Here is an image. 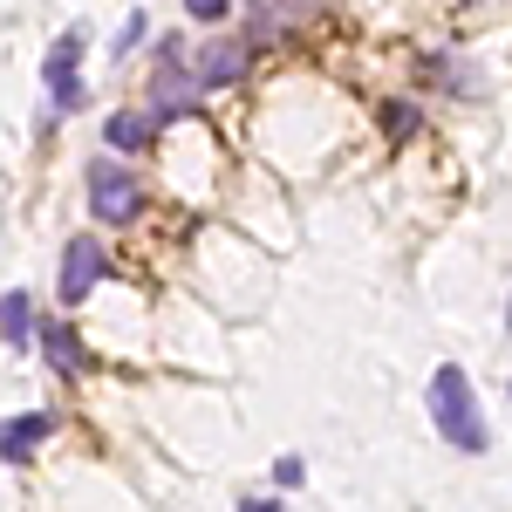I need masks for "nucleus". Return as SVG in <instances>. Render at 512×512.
<instances>
[{"mask_svg":"<svg viewBox=\"0 0 512 512\" xmlns=\"http://www.w3.org/2000/svg\"><path fill=\"white\" fill-rule=\"evenodd\" d=\"M431 424L444 431L451 451H485V417H478V396L458 362H444L431 376Z\"/></svg>","mask_w":512,"mask_h":512,"instance_id":"obj_1","label":"nucleus"},{"mask_svg":"<svg viewBox=\"0 0 512 512\" xmlns=\"http://www.w3.org/2000/svg\"><path fill=\"white\" fill-rule=\"evenodd\" d=\"M89 212H96L103 226H130V219L144 212L137 178H130L123 164H96V171H89Z\"/></svg>","mask_w":512,"mask_h":512,"instance_id":"obj_2","label":"nucleus"},{"mask_svg":"<svg viewBox=\"0 0 512 512\" xmlns=\"http://www.w3.org/2000/svg\"><path fill=\"white\" fill-rule=\"evenodd\" d=\"M198 89H205V82H198V69H185V48L164 41L158 48V76H151V103H158V110H192Z\"/></svg>","mask_w":512,"mask_h":512,"instance_id":"obj_3","label":"nucleus"},{"mask_svg":"<svg viewBox=\"0 0 512 512\" xmlns=\"http://www.w3.org/2000/svg\"><path fill=\"white\" fill-rule=\"evenodd\" d=\"M96 280H103V246H96L89 233H76V239H69V253H62V287H55V294H62V308L89 301V287H96Z\"/></svg>","mask_w":512,"mask_h":512,"instance_id":"obj_4","label":"nucleus"},{"mask_svg":"<svg viewBox=\"0 0 512 512\" xmlns=\"http://www.w3.org/2000/svg\"><path fill=\"white\" fill-rule=\"evenodd\" d=\"M76 55H82V35H62V41H55V55H48V96H55L62 110H76V103H82Z\"/></svg>","mask_w":512,"mask_h":512,"instance_id":"obj_5","label":"nucleus"},{"mask_svg":"<svg viewBox=\"0 0 512 512\" xmlns=\"http://www.w3.org/2000/svg\"><path fill=\"white\" fill-rule=\"evenodd\" d=\"M246 76V41H212L205 55H198V82L205 89H226V82Z\"/></svg>","mask_w":512,"mask_h":512,"instance_id":"obj_6","label":"nucleus"},{"mask_svg":"<svg viewBox=\"0 0 512 512\" xmlns=\"http://www.w3.org/2000/svg\"><path fill=\"white\" fill-rule=\"evenodd\" d=\"M55 431V417H7V424H0V458H28V451H35L41 437Z\"/></svg>","mask_w":512,"mask_h":512,"instance_id":"obj_7","label":"nucleus"},{"mask_svg":"<svg viewBox=\"0 0 512 512\" xmlns=\"http://www.w3.org/2000/svg\"><path fill=\"white\" fill-rule=\"evenodd\" d=\"M103 137H110V151H144V144H151V117H137V110H117V117L103 123Z\"/></svg>","mask_w":512,"mask_h":512,"instance_id":"obj_8","label":"nucleus"},{"mask_svg":"<svg viewBox=\"0 0 512 512\" xmlns=\"http://www.w3.org/2000/svg\"><path fill=\"white\" fill-rule=\"evenodd\" d=\"M41 349H48V362H55V369H69V376H76V369H89L82 342L69 335V328H62V321H55V328H41Z\"/></svg>","mask_w":512,"mask_h":512,"instance_id":"obj_9","label":"nucleus"},{"mask_svg":"<svg viewBox=\"0 0 512 512\" xmlns=\"http://www.w3.org/2000/svg\"><path fill=\"white\" fill-rule=\"evenodd\" d=\"M0 328H7V342H14V349L35 335V308H28V294H7V301H0Z\"/></svg>","mask_w":512,"mask_h":512,"instance_id":"obj_10","label":"nucleus"},{"mask_svg":"<svg viewBox=\"0 0 512 512\" xmlns=\"http://www.w3.org/2000/svg\"><path fill=\"white\" fill-rule=\"evenodd\" d=\"M260 14H274V21H308V14H321V0H260Z\"/></svg>","mask_w":512,"mask_h":512,"instance_id":"obj_11","label":"nucleus"},{"mask_svg":"<svg viewBox=\"0 0 512 512\" xmlns=\"http://www.w3.org/2000/svg\"><path fill=\"white\" fill-rule=\"evenodd\" d=\"M383 130H390V137H410V130H417V110H410V103H390V110H383Z\"/></svg>","mask_w":512,"mask_h":512,"instance_id":"obj_12","label":"nucleus"},{"mask_svg":"<svg viewBox=\"0 0 512 512\" xmlns=\"http://www.w3.org/2000/svg\"><path fill=\"white\" fill-rule=\"evenodd\" d=\"M226 7L233 0H185V14H198V21H226Z\"/></svg>","mask_w":512,"mask_h":512,"instance_id":"obj_13","label":"nucleus"}]
</instances>
